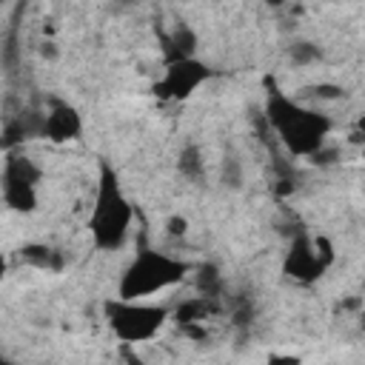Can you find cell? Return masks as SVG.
<instances>
[{"label": "cell", "instance_id": "cell-1", "mask_svg": "<svg viewBox=\"0 0 365 365\" xmlns=\"http://www.w3.org/2000/svg\"><path fill=\"white\" fill-rule=\"evenodd\" d=\"M265 117L271 123V128L277 131L282 148L291 157H311L314 151H319L328 143L331 134V117L308 108L302 103H297L294 97L282 94V91H271L268 103H265Z\"/></svg>", "mask_w": 365, "mask_h": 365}, {"label": "cell", "instance_id": "cell-2", "mask_svg": "<svg viewBox=\"0 0 365 365\" xmlns=\"http://www.w3.org/2000/svg\"><path fill=\"white\" fill-rule=\"evenodd\" d=\"M134 225V208L125 197L117 174L103 163L97 188H94V205L88 211V234L91 242L100 251H120L131 234Z\"/></svg>", "mask_w": 365, "mask_h": 365}, {"label": "cell", "instance_id": "cell-3", "mask_svg": "<svg viewBox=\"0 0 365 365\" xmlns=\"http://www.w3.org/2000/svg\"><path fill=\"white\" fill-rule=\"evenodd\" d=\"M191 265L168 251L143 248L134 254V259L123 268L117 282V297L125 299H154L157 294H165L177 288L188 277Z\"/></svg>", "mask_w": 365, "mask_h": 365}, {"label": "cell", "instance_id": "cell-4", "mask_svg": "<svg viewBox=\"0 0 365 365\" xmlns=\"http://www.w3.org/2000/svg\"><path fill=\"white\" fill-rule=\"evenodd\" d=\"M103 319L120 342L143 345V342H151L163 331V325L171 319V308L151 302V299L111 297L103 302Z\"/></svg>", "mask_w": 365, "mask_h": 365}, {"label": "cell", "instance_id": "cell-5", "mask_svg": "<svg viewBox=\"0 0 365 365\" xmlns=\"http://www.w3.org/2000/svg\"><path fill=\"white\" fill-rule=\"evenodd\" d=\"M208 77H211V68L200 57H194V54H188V57H171L168 66L163 68L160 80L154 83V94L160 100L185 103V100H191L200 91V86Z\"/></svg>", "mask_w": 365, "mask_h": 365}, {"label": "cell", "instance_id": "cell-6", "mask_svg": "<svg viewBox=\"0 0 365 365\" xmlns=\"http://www.w3.org/2000/svg\"><path fill=\"white\" fill-rule=\"evenodd\" d=\"M40 168L29 157H9L3 165V202L11 211L29 214L37 208Z\"/></svg>", "mask_w": 365, "mask_h": 365}, {"label": "cell", "instance_id": "cell-7", "mask_svg": "<svg viewBox=\"0 0 365 365\" xmlns=\"http://www.w3.org/2000/svg\"><path fill=\"white\" fill-rule=\"evenodd\" d=\"M325 268H328V259L319 254L314 237H297V240L288 245L285 257H282V274H285L291 282H297V285H311V282H317V279L325 274Z\"/></svg>", "mask_w": 365, "mask_h": 365}, {"label": "cell", "instance_id": "cell-8", "mask_svg": "<svg viewBox=\"0 0 365 365\" xmlns=\"http://www.w3.org/2000/svg\"><path fill=\"white\" fill-rule=\"evenodd\" d=\"M40 134L54 145L71 143V140H77L83 134V117L71 103L48 100V108H46V114L40 120Z\"/></svg>", "mask_w": 365, "mask_h": 365}, {"label": "cell", "instance_id": "cell-9", "mask_svg": "<svg viewBox=\"0 0 365 365\" xmlns=\"http://www.w3.org/2000/svg\"><path fill=\"white\" fill-rule=\"evenodd\" d=\"M177 168L185 180H200L205 174V160H202V151L200 145H185L177 157Z\"/></svg>", "mask_w": 365, "mask_h": 365}, {"label": "cell", "instance_id": "cell-10", "mask_svg": "<svg viewBox=\"0 0 365 365\" xmlns=\"http://www.w3.org/2000/svg\"><path fill=\"white\" fill-rule=\"evenodd\" d=\"M20 259L34 268H60L57 251H51L48 245H26V248H20Z\"/></svg>", "mask_w": 365, "mask_h": 365}, {"label": "cell", "instance_id": "cell-11", "mask_svg": "<svg viewBox=\"0 0 365 365\" xmlns=\"http://www.w3.org/2000/svg\"><path fill=\"white\" fill-rule=\"evenodd\" d=\"M222 182L231 185V188H240V182H242V168H240L237 157H225V160H222Z\"/></svg>", "mask_w": 365, "mask_h": 365}, {"label": "cell", "instance_id": "cell-12", "mask_svg": "<svg viewBox=\"0 0 365 365\" xmlns=\"http://www.w3.org/2000/svg\"><path fill=\"white\" fill-rule=\"evenodd\" d=\"M217 288H220V274H217V268H200V294H205V297H214L217 294Z\"/></svg>", "mask_w": 365, "mask_h": 365}, {"label": "cell", "instance_id": "cell-13", "mask_svg": "<svg viewBox=\"0 0 365 365\" xmlns=\"http://www.w3.org/2000/svg\"><path fill=\"white\" fill-rule=\"evenodd\" d=\"M291 57H294V63L308 66V63H314V60L319 57V48H317L314 43H297V46L291 48Z\"/></svg>", "mask_w": 365, "mask_h": 365}, {"label": "cell", "instance_id": "cell-14", "mask_svg": "<svg viewBox=\"0 0 365 365\" xmlns=\"http://www.w3.org/2000/svg\"><path fill=\"white\" fill-rule=\"evenodd\" d=\"M185 231H188V220H185V217L177 214V217H168V220H165V234H168V237L177 240V237H185Z\"/></svg>", "mask_w": 365, "mask_h": 365}, {"label": "cell", "instance_id": "cell-15", "mask_svg": "<svg viewBox=\"0 0 365 365\" xmlns=\"http://www.w3.org/2000/svg\"><path fill=\"white\" fill-rule=\"evenodd\" d=\"M314 97L317 100H339L342 97V88L339 86H331V83H319V86H314Z\"/></svg>", "mask_w": 365, "mask_h": 365}, {"label": "cell", "instance_id": "cell-16", "mask_svg": "<svg viewBox=\"0 0 365 365\" xmlns=\"http://www.w3.org/2000/svg\"><path fill=\"white\" fill-rule=\"evenodd\" d=\"M40 54H43V57H54V54H57V48H54V43H43V48H40Z\"/></svg>", "mask_w": 365, "mask_h": 365}, {"label": "cell", "instance_id": "cell-17", "mask_svg": "<svg viewBox=\"0 0 365 365\" xmlns=\"http://www.w3.org/2000/svg\"><path fill=\"white\" fill-rule=\"evenodd\" d=\"M362 328H365V308H362Z\"/></svg>", "mask_w": 365, "mask_h": 365}]
</instances>
